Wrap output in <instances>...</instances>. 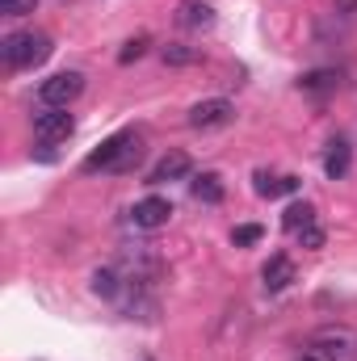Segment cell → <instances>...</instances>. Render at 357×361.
Here are the masks:
<instances>
[{
  "label": "cell",
  "mask_w": 357,
  "mask_h": 361,
  "mask_svg": "<svg viewBox=\"0 0 357 361\" xmlns=\"http://www.w3.org/2000/svg\"><path fill=\"white\" fill-rule=\"evenodd\" d=\"M257 193H261V197H277V193H286V177L273 180L269 173H257Z\"/></svg>",
  "instance_id": "obj_19"
},
{
  "label": "cell",
  "mask_w": 357,
  "mask_h": 361,
  "mask_svg": "<svg viewBox=\"0 0 357 361\" xmlns=\"http://www.w3.org/2000/svg\"><path fill=\"white\" fill-rule=\"evenodd\" d=\"M139 160H143V135L139 130H118L97 152L85 156V173H135Z\"/></svg>",
  "instance_id": "obj_1"
},
{
  "label": "cell",
  "mask_w": 357,
  "mask_h": 361,
  "mask_svg": "<svg viewBox=\"0 0 357 361\" xmlns=\"http://www.w3.org/2000/svg\"><path fill=\"white\" fill-rule=\"evenodd\" d=\"M160 59H164L169 68H189V63L202 59V51H198V47H185V42H169V47H160Z\"/></svg>",
  "instance_id": "obj_15"
},
{
  "label": "cell",
  "mask_w": 357,
  "mask_h": 361,
  "mask_svg": "<svg viewBox=\"0 0 357 361\" xmlns=\"http://www.w3.org/2000/svg\"><path fill=\"white\" fill-rule=\"evenodd\" d=\"M349 164H353V152H349V143L341 139V143H332L328 147V156H324V173L332 180H341L345 173H349Z\"/></svg>",
  "instance_id": "obj_14"
},
{
  "label": "cell",
  "mask_w": 357,
  "mask_h": 361,
  "mask_svg": "<svg viewBox=\"0 0 357 361\" xmlns=\"http://www.w3.org/2000/svg\"><path fill=\"white\" fill-rule=\"evenodd\" d=\"M51 38L47 34H38V30H17V34H8L4 42H0V59L13 68V72H21V68H38V63H47L51 59Z\"/></svg>",
  "instance_id": "obj_2"
},
{
  "label": "cell",
  "mask_w": 357,
  "mask_h": 361,
  "mask_svg": "<svg viewBox=\"0 0 357 361\" xmlns=\"http://www.w3.org/2000/svg\"><path fill=\"white\" fill-rule=\"evenodd\" d=\"M261 281H265L269 294H277V290H286L290 281H294V261L286 257V252H277V257H269L265 269H261Z\"/></svg>",
  "instance_id": "obj_9"
},
{
  "label": "cell",
  "mask_w": 357,
  "mask_h": 361,
  "mask_svg": "<svg viewBox=\"0 0 357 361\" xmlns=\"http://www.w3.org/2000/svg\"><path fill=\"white\" fill-rule=\"evenodd\" d=\"M298 361H320V357H315V353H311V349H303V357H298Z\"/></svg>",
  "instance_id": "obj_23"
},
{
  "label": "cell",
  "mask_w": 357,
  "mask_h": 361,
  "mask_svg": "<svg viewBox=\"0 0 357 361\" xmlns=\"http://www.w3.org/2000/svg\"><path fill=\"white\" fill-rule=\"evenodd\" d=\"M177 21L185 30H210V25H214V8H210L206 0H181Z\"/></svg>",
  "instance_id": "obj_10"
},
{
  "label": "cell",
  "mask_w": 357,
  "mask_h": 361,
  "mask_svg": "<svg viewBox=\"0 0 357 361\" xmlns=\"http://www.w3.org/2000/svg\"><path fill=\"white\" fill-rule=\"evenodd\" d=\"M147 55V38H131L122 51H118V63H135V59H143Z\"/></svg>",
  "instance_id": "obj_18"
},
{
  "label": "cell",
  "mask_w": 357,
  "mask_h": 361,
  "mask_svg": "<svg viewBox=\"0 0 357 361\" xmlns=\"http://www.w3.org/2000/svg\"><path fill=\"white\" fill-rule=\"evenodd\" d=\"M311 223H315V206H311V202H294V206H286V214H282V227H286L290 235L307 231Z\"/></svg>",
  "instance_id": "obj_12"
},
{
  "label": "cell",
  "mask_w": 357,
  "mask_h": 361,
  "mask_svg": "<svg viewBox=\"0 0 357 361\" xmlns=\"http://www.w3.org/2000/svg\"><path fill=\"white\" fill-rule=\"evenodd\" d=\"M193 197L198 202H206V206H219L223 202V177L219 173H202V177H193Z\"/></svg>",
  "instance_id": "obj_13"
},
{
  "label": "cell",
  "mask_w": 357,
  "mask_h": 361,
  "mask_svg": "<svg viewBox=\"0 0 357 361\" xmlns=\"http://www.w3.org/2000/svg\"><path fill=\"white\" fill-rule=\"evenodd\" d=\"M80 92H85V72H55L38 85V101L47 109H68Z\"/></svg>",
  "instance_id": "obj_4"
},
{
  "label": "cell",
  "mask_w": 357,
  "mask_h": 361,
  "mask_svg": "<svg viewBox=\"0 0 357 361\" xmlns=\"http://www.w3.org/2000/svg\"><path fill=\"white\" fill-rule=\"evenodd\" d=\"M34 4L38 0H0V13L4 17H25V13H34Z\"/></svg>",
  "instance_id": "obj_20"
},
{
  "label": "cell",
  "mask_w": 357,
  "mask_h": 361,
  "mask_svg": "<svg viewBox=\"0 0 357 361\" xmlns=\"http://www.w3.org/2000/svg\"><path fill=\"white\" fill-rule=\"evenodd\" d=\"M298 240H303V248H324V231L311 223L307 231H298Z\"/></svg>",
  "instance_id": "obj_21"
},
{
  "label": "cell",
  "mask_w": 357,
  "mask_h": 361,
  "mask_svg": "<svg viewBox=\"0 0 357 361\" xmlns=\"http://www.w3.org/2000/svg\"><path fill=\"white\" fill-rule=\"evenodd\" d=\"M189 169H193V164H189V156H185V152H169V156H164V160L152 169V177H147V180H152V185L181 180V177H189Z\"/></svg>",
  "instance_id": "obj_11"
},
{
  "label": "cell",
  "mask_w": 357,
  "mask_h": 361,
  "mask_svg": "<svg viewBox=\"0 0 357 361\" xmlns=\"http://www.w3.org/2000/svg\"><path fill=\"white\" fill-rule=\"evenodd\" d=\"M337 8L341 13H357V0H337Z\"/></svg>",
  "instance_id": "obj_22"
},
{
  "label": "cell",
  "mask_w": 357,
  "mask_h": 361,
  "mask_svg": "<svg viewBox=\"0 0 357 361\" xmlns=\"http://www.w3.org/2000/svg\"><path fill=\"white\" fill-rule=\"evenodd\" d=\"M72 130H76V118H72L68 109H42V114L34 118V135H38L42 143H63Z\"/></svg>",
  "instance_id": "obj_6"
},
{
  "label": "cell",
  "mask_w": 357,
  "mask_h": 361,
  "mask_svg": "<svg viewBox=\"0 0 357 361\" xmlns=\"http://www.w3.org/2000/svg\"><path fill=\"white\" fill-rule=\"evenodd\" d=\"M261 235H265V231H261L257 223H244V227H236V231H231V244H236V248H248V244H257Z\"/></svg>",
  "instance_id": "obj_17"
},
{
  "label": "cell",
  "mask_w": 357,
  "mask_h": 361,
  "mask_svg": "<svg viewBox=\"0 0 357 361\" xmlns=\"http://www.w3.org/2000/svg\"><path fill=\"white\" fill-rule=\"evenodd\" d=\"M307 349L320 361H357V332L349 324H324L307 336Z\"/></svg>",
  "instance_id": "obj_3"
},
{
  "label": "cell",
  "mask_w": 357,
  "mask_h": 361,
  "mask_svg": "<svg viewBox=\"0 0 357 361\" xmlns=\"http://www.w3.org/2000/svg\"><path fill=\"white\" fill-rule=\"evenodd\" d=\"M236 118V105L227 101V97H206V101H198L193 109H189V126L193 130H219V126H227Z\"/></svg>",
  "instance_id": "obj_5"
},
{
  "label": "cell",
  "mask_w": 357,
  "mask_h": 361,
  "mask_svg": "<svg viewBox=\"0 0 357 361\" xmlns=\"http://www.w3.org/2000/svg\"><path fill=\"white\" fill-rule=\"evenodd\" d=\"M298 85L307 92H337L341 89V72H307Z\"/></svg>",
  "instance_id": "obj_16"
},
{
  "label": "cell",
  "mask_w": 357,
  "mask_h": 361,
  "mask_svg": "<svg viewBox=\"0 0 357 361\" xmlns=\"http://www.w3.org/2000/svg\"><path fill=\"white\" fill-rule=\"evenodd\" d=\"M169 219H173L169 197H143V202H135V210H131V223L143 227V231H156V227H164Z\"/></svg>",
  "instance_id": "obj_7"
},
{
  "label": "cell",
  "mask_w": 357,
  "mask_h": 361,
  "mask_svg": "<svg viewBox=\"0 0 357 361\" xmlns=\"http://www.w3.org/2000/svg\"><path fill=\"white\" fill-rule=\"evenodd\" d=\"M89 286H92V294L97 298H109V302H122V294H126V273L118 269V265H101V269H92L89 277Z\"/></svg>",
  "instance_id": "obj_8"
}]
</instances>
